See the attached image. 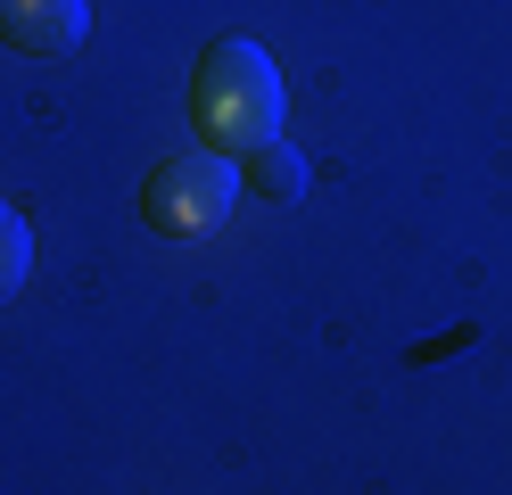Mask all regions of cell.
Here are the masks:
<instances>
[{
	"mask_svg": "<svg viewBox=\"0 0 512 495\" xmlns=\"http://www.w3.org/2000/svg\"><path fill=\"white\" fill-rule=\"evenodd\" d=\"M190 124H199L207 149L232 157V165H240L248 149L281 141V75H273L265 42L232 33V42H215V50L199 58V75H190Z\"/></svg>",
	"mask_w": 512,
	"mask_h": 495,
	"instance_id": "obj_1",
	"label": "cell"
},
{
	"mask_svg": "<svg viewBox=\"0 0 512 495\" xmlns=\"http://www.w3.org/2000/svg\"><path fill=\"white\" fill-rule=\"evenodd\" d=\"M232 207H240V165L215 149H174L141 182V223L157 240H207Z\"/></svg>",
	"mask_w": 512,
	"mask_h": 495,
	"instance_id": "obj_2",
	"label": "cell"
},
{
	"mask_svg": "<svg viewBox=\"0 0 512 495\" xmlns=\"http://www.w3.org/2000/svg\"><path fill=\"white\" fill-rule=\"evenodd\" d=\"M91 33V0H0V50L17 58H67Z\"/></svg>",
	"mask_w": 512,
	"mask_h": 495,
	"instance_id": "obj_3",
	"label": "cell"
},
{
	"mask_svg": "<svg viewBox=\"0 0 512 495\" xmlns=\"http://www.w3.org/2000/svg\"><path fill=\"white\" fill-rule=\"evenodd\" d=\"M240 190L273 198V207H298V198H306V157H298L290 141H265V149H248V157H240Z\"/></svg>",
	"mask_w": 512,
	"mask_h": 495,
	"instance_id": "obj_4",
	"label": "cell"
},
{
	"mask_svg": "<svg viewBox=\"0 0 512 495\" xmlns=\"http://www.w3.org/2000/svg\"><path fill=\"white\" fill-rule=\"evenodd\" d=\"M25 273H34V231H25L17 207H0V306L25 289Z\"/></svg>",
	"mask_w": 512,
	"mask_h": 495,
	"instance_id": "obj_5",
	"label": "cell"
}]
</instances>
